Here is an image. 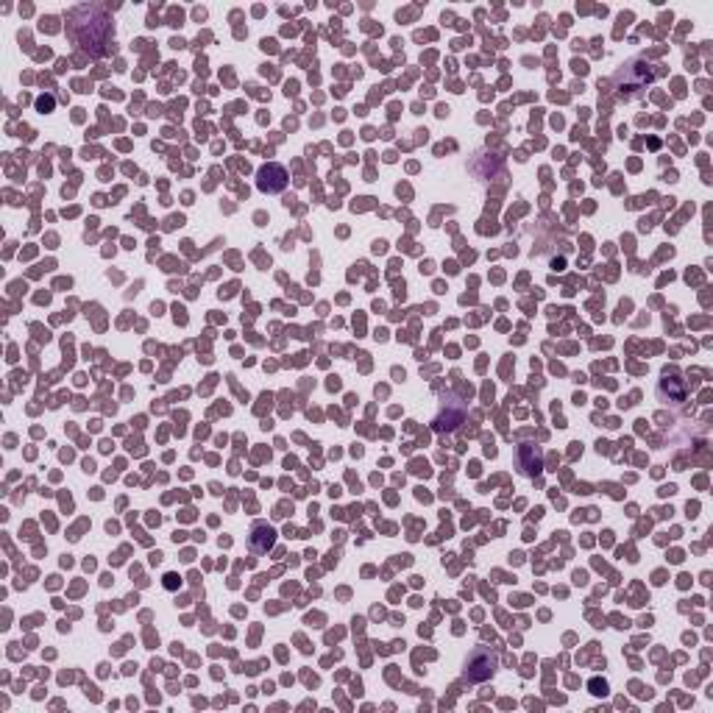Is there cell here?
<instances>
[{"label":"cell","mask_w":713,"mask_h":713,"mask_svg":"<svg viewBox=\"0 0 713 713\" xmlns=\"http://www.w3.org/2000/svg\"><path fill=\"white\" fill-rule=\"evenodd\" d=\"M287 170L282 167V164H276V162H270V164H262L259 167V173H256V187L262 190V192H282L284 187H287Z\"/></svg>","instance_id":"cell-2"},{"label":"cell","mask_w":713,"mask_h":713,"mask_svg":"<svg viewBox=\"0 0 713 713\" xmlns=\"http://www.w3.org/2000/svg\"><path fill=\"white\" fill-rule=\"evenodd\" d=\"M273 541H276L273 527H268V524H256V527H254V535H251V549H256V552H268V549L273 547Z\"/></svg>","instance_id":"cell-4"},{"label":"cell","mask_w":713,"mask_h":713,"mask_svg":"<svg viewBox=\"0 0 713 713\" xmlns=\"http://www.w3.org/2000/svg\"><path fill=\"white\" fill-rule=\"evenodd\" d=\"M463 418H466V407H460L457 412L440 410L438 418H435V429H438V432H452V429H457V426L463 424Z\"/></svg>","instance_id":"cell-5"},{"label":"cell","mask_w":713,"mask_h":713,"mask_svg":"<svg viewBox=\"0 0 713 713\" xmlns=\"http://www.w3.org/2000/svg\"><path fill=\"white\" fill-rule=\"evenodd\" d=\"M541 466H544V457H541V452L535 446L527 443V446L518 449V469H521V474L535 476L541 471Z\"/></svg>","instance_id":"cell-3"},{"label":"cell","mask_w":713,"mask_h":713,"mask_svg":"<svg viewBox=\"0 0 713 713\" xmlns=\"http://www.w3.org/2000/svg\"><path fill=\"white\" fill-rule=\"evenodd\" d=\"M496 666H499L496 652H490L488 646H479V649H474V652L469 655L466 672H463V674H466V680H471V683H485V680L493 677Z\"/></svg>","instance_id":"cell-1"}]
</instances>
